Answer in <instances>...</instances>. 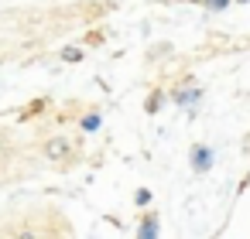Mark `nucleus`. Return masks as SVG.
I'll return each instance as SVG.
<instances>
[{
	"instance_id": "obj_5",
	"label": "nucleus",
	"mask_w": 250,
	"mask_h": 239,
	"mask_svg": "<svg viewBox=\"0 0 250 239\" xmlns=\"http://www.w3.org/2000/svg\"><path fill=\"white\" fill-rule=\"evenodd\" d=\"M62 58H65V62H79V58H83V52H79V48H65V52H62Z\"/></svg>"
},
{
	"instance_id": "obj_4",
	"label": "nucleus",
	"mask_w": 250,
	"mask_h": 239,
	"mask_svg": "<svg viewBox=\"0 0 250 239\" xmlns=\"http://www.w3.org/2000/svg\"><path fill=\"white\" fill-rule=\"evenodd\" d=\"M65 150H69V144H65V140H52V144H48V157H62Z\"/></svg>"
},
{
	"instance_id": "obj_9",
	"label": "nucleus",
	"mask_w": 250,
	"mask_h": 239,
	"mask_svg": "<svg viewBox=\"0 0 250 239\" xmlns=\"http://www.w3.org/2000/svg\"><path fill=\"white\" fill-rule=\"evenodd\" d=\"M247 150H250V144H247Z\"/></svg>"
},
{
	"instance_id": "obj_7",
	"label": "nucleus",
	"mask_w": 250,
	"mask_h": 239,
	"mask_svg": "<svg viewBox=\"0 0 250 239\" xmlns=\"http://www.w3.org/2000/svg\"><path fill=\"white\" fill-rule=\"evenodd\" d=\"M226 4H229V0H206V7H209V11H223Z\"/></svg>"
},
{
	"instance_id": "obj_8",
	"label": "nucleus",
	"mask_w": 250,
	"mask_h": 239,
	"mask_svg": "<svg viewBox=\"0 0 250 239\" xmlns=\"http://www.w3.org/2000/svg\"><path fill=\"white\" fill-rule=\"evenodd\" d=\"M83 127H86V130H96V127H100V116H86Z\"/></svg>"
},
{
	"instance_id": "obj_6",
	"label": "nucleus",
	"mask_w": 250,
	"mask_h": 239,
	"mask_svg": "<svg viewBox=\"0 0 250 239\" xmlns=\"http://www.w3.org/2000/svg\"><path fill=\"white\" fill-rule=\"evenodd\" d=\"M161 110V92H154L151 99H147V113H158Z\"/></svg>"
},
{
	"instance_id": "obj_3",
	"label": "nucleus",
	"mask_w": 250,
	"mask_h": 239,
	"mask_svg": "<svg viewBox=\"0 0 250 239\" xmlns=\"http://www.w3.org/2000/svg\"><path fill=\"white\" fill-rule=\"evenodd\" d=\"M137 232H141V236H158V219H154V215H151V219H144Z\"/></svg>"
},
{
	"instance_id": "obj_2",
	"label": "nucleus",
	"mask_w": 250,
	"mask_h": 239,
	"mask_svg": "<svg viewBox=\"0 0 250 239\" xmlns=\"http://www.w3.org/2000/svg\"><path fill=\"white\" fill-rule=\"evenodd\" d=\"M175 99H178L182 106H192V103L199 99V89H178V92H175Z\"/></svg>"
},
{
	"instance_id": "obj_1",
	"label": "nucleus",
	"mask_w": 250,
	"mask_h": 239,
	"mask_svg": "<svg viewBox=\"0 0 250 239\" xmlns=\"http://www.w3.org/2000/svg\"><path fill=\"white\" fill-rule=\"evenodd\" d=\"M192 167L195 171H209L212 167V150L209 147H195L192 150Z\"/></svg>"
}]
</instances>
